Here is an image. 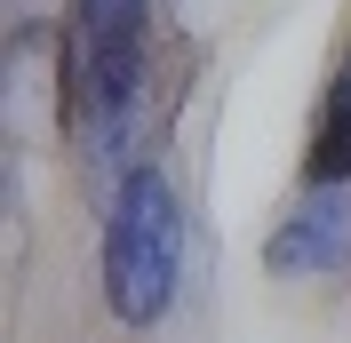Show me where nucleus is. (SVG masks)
Instances as JSON below:
<instances>
[{"label":"nucleus","instance_id":"obj_2","mask_svg":"<svg viewBox=\"0 0 351 343\" xmlns=\"http://www.w3.org/2000/svg\"><path fill=\"white\" fill-rule=\"evenodd\" d=\"M351 256V208H343V184H311V200L287 215L271 248H263V272L271 279H311V272H335Z\"/></svg>","mask_w":351,"mask_h":343},{"label":"nucleus","instance_id":"obj_3","mask_svg":"<svg viewBox=\"0 0 351 343\" xmlns=\"http://www.w3.org/2000/svg\"><path fill=\"white\" fill-rule=\"evenodd\" d=\"M304 184H351V56L335 72L328 104H319V128H311V152H304Z\"/></svg>","mask_w":351,"mask_h":343},{"label":"nucleus","instance_id":"obj_1","mask_svg":"<svg viewBox=\"0 0 351 343\" xmlns=\"http://www.w3.org/2000/svg\"><path fill=\"white\" fill-rule=\"evenodd\" d=\"M104 311L120 327H160L176 303V272H184V200L160 168H128L104 215Z\"/></svg>","mask_w":351,"mask_h":343}]
</instances>
